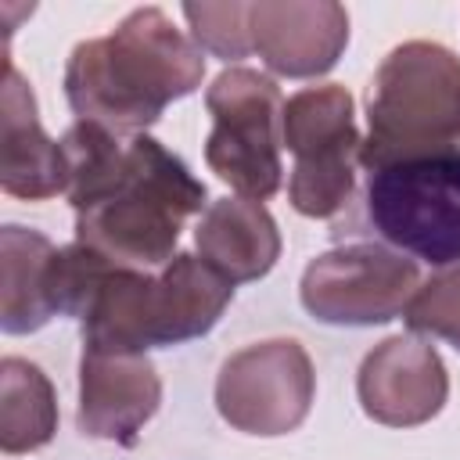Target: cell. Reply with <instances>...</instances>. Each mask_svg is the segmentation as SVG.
<instances>
[{"label": "cell", "mask_w": 460, "mask_h": 460, "mask_svg": "<svg viewBox=\"0 0 460 460\" xmlns=\"http://www.w3.org/2000/svg\"><path fill=\"white\" fill-rule=\"evenodd\" d=\"M75 241L126 270H162L187 216L208 208L205 183L155 137H115L75 122L61 137Z\"/></svg>", "instance_id": "6da1fadb"}, {"label": "cell", "mask_w": 460, "mask_h": 460, "mask_svg": "<svg viewBox=\"0 0 460 460\" xmlns=\"http://www.w3.org/2000/svg\"><path fill=\"white\" fill-rule=\"evenodd\" d=\"M201 75V47L162 7H137L108 36L75 43L65 65V97L79 122L137 137L172 101L194 93Z\"/></svg>", "instance_id": "7a4b0ae2"}, {"label": "cell", "mask_w": 460, "mask_h": 460, "mask_svg": "<svg viewBox=\"0 0 460 460\" xmlns=\"http://www.w3.org/2000/svg\"><path fill=\"white\" fill-rule=\"evenodd\" d=\"M230 298L234 284L190 252H176L162 270L111 266L79 316L83 349L144 356L201 338L219 323Z\"/></svg>", "instance_id": "3957f363"}, {"label": "cell", "mask_w": 460, "mask_h": 460, "mask_svg": "<svg viewBox=\"0 0 460 460\" xmlns=\"http://www.w3.org/2000/svg\"><path fill=\"white\" fill-rule=\"evenodd\" d=\"M363 172L460 151V58L431 40L399 43L374 72L367 93Z\"/></svg>", "instance_id": "277c9868"}, {"label": "cell", "mask_w": 460, "mask_h": 460, "mask_svg": "<svg viewBox=\"0 0 460 460\" xmlns=\"http://www.w3.org/2000/svg\"><path fill=\"white\" fill-rule=\"evenodd\" d=\"M367 219L402 255L460 262V151L388 162L367 172Z\"/></svg>", "instance_id": "5b68a950"}, {"label": "cell", "mask_w": 460, "mask_h": 460, "mask_svg": "<svg viewBox=\"0 0 460 460\" xmlns=\"http://www.w3.org/2000/svg\"><path fill=\"white\" fill-rule=\"evenodd\" d=\"M205 108L212 115V133L205 140L208 169L241 198H273L284 180V97L277 79L255 68H226L212 79Z\"/></svg>", "instance_id": "8992f818"}, {"label": "cell", "mask_w": 460, "mask_h": 460, "mask_svg": "<svg viewBox=\"0 0 460 460\" xmlns=\"http://www.w3.org/2000/svg\"><path fill=\"white\" fill-rule=\"evenodd\" d=\"M284 147L295 155L288 201L309 219H331L356 187L363 137L356 129L352 93L338 83L305 86L284 101Z\"/></svg>", "instance_id": "52a82bcc"}, {"label": "cell", "mask_w": 460, "mask_h": 460, "mask_svg": "<svg viewBox=\"0 0 460 460\" xmlns=\"http://www.w3.org/2000/svg\"><path fill=\"white\" fill-rule=\"evenodd\" d=\"M420 270L410 255L359 241L316 255L298 284L302 305L313 320L334 327H374L406 313Z\"/></svg>", "instance_id": "ba28073f"}, {"label": "cell", "mask_w": 460, "mask_h": 460, "mask_svg": "<svg viewBox=\"0 0 460 460\" xmlns=\"http://www.w3.org/2000/svg\"><path fill=\"white\" fill-rule=\"evenodd\" d=\"M316 374L295 338H270L234 352L216 377L219 417L244 435L277 438L295 431L313 406Z\"/></svg>", "instance_id": "9c48e42d"}, {"label": "cell", "mask_w": 460, "mask_h": 460, "mask_svg": "<svg viewBox=\"0 0 460 460\" xmlns=\"http://www.w3.org/2000/svg\"><path fill=\"white\" fill-rule=\"evenodd\" d=\"M356 395L370 420L388 428H417L446 406V363L417 334H392L359 363Z\"/></svg>", "instance_id": "30bf717a"}, {"label": "cell", "mask_w": 460, "mask_h": 460, "mask_svg": "<svg viewBox=\"0 0 460 460\" xmlns=\"http://www.w3.org/2000/svg\"><path fill=\"white\" fill-rule=\"evenodd\" d=\"M252 50L288 79H313L338 65L349 43V14L334 0H259L248 4Z\"/></svg>", "instance_id": "8fae6325"}, {"label": "cell", "mask_w": 460, "mask_h": 460, "mask_svg": "<svg viewBox=\"0 0 460 460\" xmlns=\"http://www.w3.org/2000/svg\"><path fill=\"white\" fill-rule=\"evenodd\" d=\"M158 402H162V381L147 356L83 349L79 413H75L83 435L115 446H137Z\"/></svg>", "instance_id": "7c38bea8"}, {"label": "cell", "mask_w": 460, "mask_h": 460, "mask_svg": "<svg viewBox=\"0 0 460 460\" xmlns=\"http://www.w3.org/2000/svg\"><path fill=\"white\" fill-rule=\"evenodd\" d=\"M0 187L11 198L47 201L65 194L68 165L61 140H50L36 115V97L22 72L4 61L0 90Z\"/></svg>", "instance_id": "4fadbf2b"}, {"label": "cell", "mask_w": 460, "mask_h": 460, "mask_svg": "<svg viewBox=\"0 0 460 460\" xmlns=\"http://www.w3.org/2000/svg\"><path fill=\"white\" fill-rule=\"evenodd\" d=\"M198 259L230 284L259 280L280 259V230L262 201L219 198L212 201L194 230Z\"/></svg>", "instance_id": "5bb4252c"}, {"label": "cell", "mask_w": 460, "mask_h": 460, "mask_svg": "<svg viewBox=\"0 0 460 460\" xmlns=\"http://www.w3.org/2000/svg\"><path fill=\"white\" fill-rule=\"evenodd\" d=\"M58 248L40 230L7 223L0 230V327L32 334L58 316Z\"/></svg>", "instance_id": "9a60e30c"}, {"label": "cell", "mask_w": 460, "mask_h": 460, "mask_svg": "<svg viewBox=\"0 0 460 460\" xmlns=\"http://www.w3.org/2000/svg\"><path fill=\"white\" fill-rule=\"evenodd\" d=\"M58 431V399L47 374L22 359H0V449L7 456L47 446Z\"/></svg>", "instance_id": "2e32d148"}, {"label": "cell", "mask_w": 460, "mask_h": 460, "mask_svg": "<svg viewBox=\"0 0 460 460\" xmlns=\"http://www.w3.org/2000/svg\"><path fill=\"white\" fill-rule=\"evenodd\" d=\"M402 320L413 334L442 338L460 352V262L420 280Z\"/></svg>", "instance_id": "e0dca14e"}, {"label": "cell", "mask_w": 460, "mask_h": 460, "mask_svg": "<svg viewBox=\"0 0 460 460\" xmlns=\"http://www.w3.org/2000/svg\"><path fill=\"white\" fill-rule=\"evenodd\" d=\"M183 18L194 32V43L208 50L219 61H241L252 50V32H248V4L230 0V4H183Z\"/></svg>", "instance_id": "ac0fdd59"}]
</instances>
